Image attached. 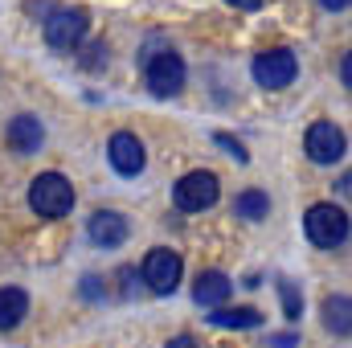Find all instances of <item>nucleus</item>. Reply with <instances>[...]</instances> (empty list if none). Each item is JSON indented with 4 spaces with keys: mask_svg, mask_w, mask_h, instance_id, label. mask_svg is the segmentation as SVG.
<instances>
[{
    "mask_svg": "<svg viewBox=\"0 0 352 348\" xmlns=\"http://www.w3.org/2000/svg\"><path fill=\"white\" fill-rule=\"evenodd\" d=\"M29 205L37 217L54 221V217H66L74 209V184L62 173H41L33 184H29Z\"/></svg>",
    "mask_w": 352,
    "mask_h": 348,
    "instance_id": "nucleus-1",
    "label": "nucleus"
},
{
    "mask_svg": "<svg viewBox=\"0 0 352 348\" xmlns=\"http://www.w3.org/2000/svg\"><path fill=\"white\" fill-rule=\"evenodd\" d=\"M303 230L311 238V246L320 250H340L349 242V213L340 205H311L303 217Z\"/></svg>",
    "mask_w": 352,
    "mask_h": 348,
    "instance_id": "nucleus-2",
    "label": "nucleus"
},
{
    "mask_svg": "<svg viewBox=\"0 0 352 348\" xmlns=\"http://www.w3.org/2000/svg\"><path fill=\"white\" fill-rule=\"evenodd\" d=\"M87 25L90 21H87L82 8H54V12L45 17V45L58 50V54H70V50L82 45Z\"/></svg>",
    "mask_w": 352,
    "mask_h": 348,
    "instance_id": "nucleus-3",
    "label": "nucleus"
},
{
    "mask_svg": "<svg viewBox=\"0 0 352 348\" xmlns=\"http://www.w3.org/2000/svg\"><path fill=\"white\" fill-rule=\"evenodd\" d=\"M254 83L266 90H283L295 83V74H299V62H295V54L291 50H283V45H274V50H263V54H254Z\"/></svg>",
    "mask_w": 352,
    "mask_h": 348,
    "instance_id": "nucleus-4",
    "label": "nucleus"
},
{
    "mask_svg": "<svg viewBox=\"0 0 352 348\" xmlns=\"http://www.w3.org/2000/svg\"><path fill=\"white\" fill-rule=\"evenodd\" d=\"M144 78H148V90H152V94L173 98V94H180V87H184V58H180L176 50L152 54L148 66H144Z\"/></svg>",
    "mask_w": 352,
    "mask_h": 348,
    "instance_id": "nucleus-5",
    "label": "nucleus"
},
{
    "mask_svg": "<svg viewBox=\"0 0 352 348\" xmlns=\"http://www.w3.org/2000/svg\"><path fill=\"white\" fill-rule=\"evenodd\" d=\"M217 193H221L217 176L205 173V168H197V173H188V176L176 180L173 201H176V209H184V213H201V209H209V205L217 201Z\"/></svg>",
    "mask_w": 352,
    "mask_h": 348,
    "instance_id": "nucleus-6",
    "label": "nucleus"
},
{
    "mask_svg": "<svg viewBox=\"0 0 352 348\" xmlns=\"http://www.w3.org/2000/svg\"><path fill=\"white\" fill-rule=\"evenodd\" d=\"M180 274H184V262L176 250L168 246H156L148 259H144V283L156 291V295H173L176 283H180Z\"/></svg>",
    "mask_w": 352,
    "mask_h": 348,
    "instance_id": "nucleus-7",
    "label": "nucleus"
},
{
    "mask_svg": "<svg viewBox=\"0 0 352 348\" xmlns=\"http://www.w3.org/2000/svg\"><path fill=\"white\" fill-rule=\"evenodd\" d=\"M107 160H111V168H115L119 176H140L144 173V164H148V152H144L140 135H131V131H115L111 144H107Z\"/></svg>",
    "mask_w": 352,
    "mask_h": 348,
    "instance_id": "nucleus-8",
    "label": "nucleus"
},
{
    "mask_svg": "<svg viewBox=\"0 0 352 348\" xmlns=\"http://www.w3.org/2000/svg\"><path fill=\"white\" fill-rule=\"evenodd\" d=\"M303 148H307V156H311L316 164H336V160L344 156V131H340L336 123L320 119V123H311V127H307Z\"/></svg>",
    "mask_w": 352,
    "mask_h": 348,
    "instance_id": "nucleus-9",
    "label": "nucleus"
},
{
    "mask_svg": "<svg viewBox=\"0 0 352 348\" xmlns=\"http://www.w3.org/2000/svg\"><path fill=\"white\" fill-rule=\"evenodd\" d=\"M87 234H90V242H98V246L115 250V246H123V242H127V217H123V213H115V209H98V213H90Z\"/></svg>",
    "mask_w": 352,
    "mask_h": 348,
    "instance_id": "nucleus-10",
    "label": "nucleus"
},
{
    "mask_svg": "<svg viewBox=\"0 0 352 348\" xmlns=\"http://www.w3.org/2000/svg\"><path fill=\"white\" fill-rule=\"evenodd\" d=\"M41 140H45V131H41V119H37V115H16V119L8 123V152L33 156V152L41 148Z\"/></svg>",
    "mask_w": 352,
    "mask_h": 348,
    "instance_id": "nucleus-11",
    "label": "nucleus"
},
{
    "mask_svg": "<svg viewBox=\"0 0 352 348\" xmlns=\"http://www.w3.org/2000/svg\"><path fill=\"white\" fill-rule=\"evenodd\" d=\"M230 291H234V283H230L221 270H201V279H197V287H192V299H197L201 307H221V303L230 299Z\"/></svg>",
    "mask_w": 352,
    "mask_h": 348,
    "instance_id": "nucleus-12",
    "label": "nucleus"
},
{
    "mask_svg": "<svg viewBox=\"0 0 352 348\" xmlns=\"http://www.w3.org/2000/svg\"><path fill=\"white\" fill-rule=\"evenodd\" d=\"M29 316V295L21 287H0V332L16 328Z\"/></svg>",
    "mask_w": 352,
    "mask_h": 348,
    "instance_id": "nucleus-13",
    "label": "nucleus"
},
{
    "mask_svg": "<svg viewBox=\"0 0 352 348\" xmlns=\"http://www.w3.org/2000/svg\"><path fill=\"white\" fill-rule=\"evenodd\" d=\"M349 312H352L349 295H328V299H324V328L336 332V336H349V328H352Z\"/></svg>",
    "mask_w": 352,
    "mask_h": 348,
    "instance_id": "nucleus-14",
    "label": "nucleus"
},
{
    "mask_svg": "<svg viewBox=\"0 0 352 348\" xmlns=\"http://www.w3.org/2000/svg\"><path fill=\"white\" fill-rule=\"evenodd\" d=\"M266 213H270V197H266L263 188H246V193H238V201H234V217L263 221Z\"/></svg>",
    "mask_w": 352,
    "mask_h": 348,
    "instance_id": "nucleus-15",
    "label": "nucleus"
},
{
    "mask_svg": "<svg viewBox=\"0 0 352 348\" xmlns=\"http://www.w3.org/2000/svg\"><path fill=\"white\" fill-rule=\"evenodd\" d=\"M217 328H258L263 324V316L254 312V307H230V312H217V316H209Z\"/></svg>",
    "mask_w": 352,
    "mask_h": 348,
    "instance_id": "nucleus-16",
    "label": "nucleus"
},
{
    "mask_svg": "<svg viewBox=\"0 0 352 348\" xmlns=\"http://www.w3.org/2000/svg\"><path fill=\"white\" fill-rule=\"evenodd\" d=\"M278 295H283V312H287V320H299V316H303V303H299V291H295L291 279H278Z\"/></svg>",
    "mask_w": 352,
    "mask_h": 348,
    "instance_id": "nucleus-17",
    "label": "nucleus"
},
{
    "mask_svg": "<svg viewBox=\"0 0 352 348\" xmlns=\"http://www.w3.org/2000/svg\"><path fill=\"white\" fill-rule=\"evenodd\" d=\"M217 144H221V148H230V156H234V160H242V164L250 160V156H246V148H242V144H238L234 135H226V131H217Z\"/></svg>",
    "mask_w": 352,
    "mask_h": 348,
    "instance_id": "nucleus-18",
    "label": "nucleus"
},
{
    "mask_svg": "<svg viewBox=\"0 0 352 348\" xmlns=\"http://www.w3.org/2000/svg\"><path fill=\"white\" fill-rule=\"evenodd\" d=\"M164 348H201V345H197L192 336H173V340H168Z\"/></svg>",
    "mask_w": 352,
    "mask_h": 348,
    "instance_id": "nucleus-19",
    "label": "nucleus"
},
{
    "mask_svg": "<svg viewBox=\"0 0 352 348\" xmlns=\"http://www.w3.org/2000/svg\"><path fill=\"white\" fill-rule=\"evenodd\" d=\"M340 83H344V87L352 83V58H349V54L340 58Z\"/></svg>",
    "mask_w": 352,
    "mask_h": 348,
    "instance_id": "nucleus-20",
    "label": "nucleus"
},
{
    "mask_svg": "<svg viewBox=\"0 0 352 348\" xmlns=\"http://www.w3.org/2000/svg\"><path fill=\"white\" fill-rule=\"evenodd\" d=\"M226 4H234V8H246V12H250V8H258L263 0H226Z\"/></svg>",
    "mask_w": 352,
    "mask_h": 348,
    "instance_id": "nucleus-21",
    "label": "nucleus"
},
{
    "mask_svg": "<svg viewBox=\"0 0 352 348\" xmlns=\"http://www.w3.org/2000/svg\"><path fill=\"white\" fill-rule=\"evenodd\" d=\"M270 345H274V348H291V345H295V336H270Z\"/></svg>",
    "mask_w": 352,
    "mask_h": 348,
    "instance_id": "nucleus-22",
    "label": "nucleus"
},
{
    "mask_svg": "<svg viewBox=\"0 0 352 348\" xmlns=\"http://www.w3.org/2000/svg\"><path fill=\"white\" fill-rule=\"evenodd\" d=\"M324 8H332V12H340V8H349V0H320Z\"/></svg>",
    "mask_w": 352,
    "mask_h": 348,
    "instance_id": "nucleus-23",
    "label": "nucleus"
}]
</instances>
